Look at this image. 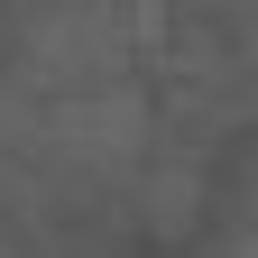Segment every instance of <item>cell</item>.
Wrapping results in <instances>:
<instances>
[{
    "label": "cell",
    "instance_id": "obj_1",
    "mask_svg": "<svg viewBox=\"0 0 258 258\" xmlns=\"http://www.w3.org/2000/svg\"><path fill=\"white\" fill-rule=\"evenodd\" d=\"M221 258H258V212H249L240 231H231V249H221Z\"/></svg>",
    "mask_w": 258,
    "mask_h": 258
}]
</instances>
